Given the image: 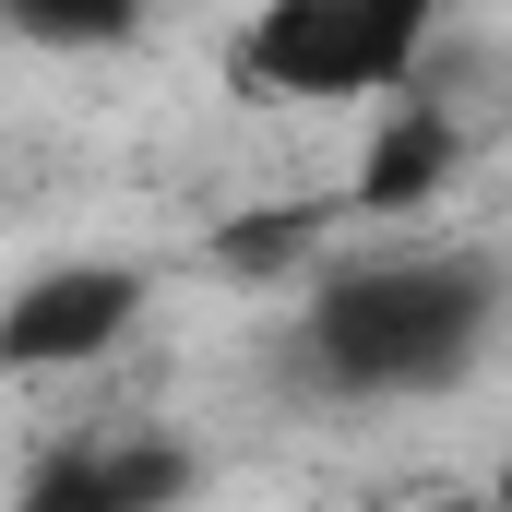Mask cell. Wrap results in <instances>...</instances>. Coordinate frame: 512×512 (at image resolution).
Masks as SVG:
<instances>
[{"label": "cell", "mask_w": 512, "mask_h": 512, "mask_svg": "<svg viewBox=\"0 0 512 512\" xmlns=\"http://www.w3.org/2000/svg\"><path fill=\"white\" fill-rule=\"evenodd\" d=\"M501 334V262L489 251H370L298 298V370L346 405L453 393Z\"/></svg>", "instance_id": "1"}, {"label": "cell", "mask_w": 512, "mask_h": 512, "mask_svg": "<svg viewBox=\"0 0 512 512\" xmlns=\"http://www.w3.org/2000/svg\"><path fill=\"white\" fill-rule=\"evenodd\" d=\"M453 0H262L227 36V84L251 108H393L429 84Z\"/></svg>", "instance_id": "2"}, {"label": "cell", "mask_w": 512, "mask_h": 512, "mask_svg": "<svg viewBox=\"0 0 512 512\" xmlns=\"http://www.w3.org/2000/svg\"><path fill=\"white\" fill-rule=\"evenodd\" d=\"M143 310H155V274H143V262H96V251H84V262H48V274L12 286V310H0V358H12V382L96 370Z\"/></svg>", "instance_id": "3"}, {"label": "cell", "mask_w": 512, "mask_h": 512, "mask_svg": "<svg viewBox=\"0 0 512 512\" xmlns=\"http://www.w3.org/2000/svg\"><path fill=\"white\" fill-rule=\"evenodd\" d=\"M191 441H167V429H72V441H48L36 465H24V489L12 512H179L191 501Z\"/></svg>", "instance_id": "4"}, {"label": "cell", "mask_w": 512, "mask_h": 512, "mask_svg": "<svg viewBox=\"0 0 512 512\" xmlns=\"http://www.w3.org/2000/svg\"><path fill=\"white\" fill-rule=\"evenodd\" d=\"M465 155H477V131L453 120L429 84L417 96H393V108H370V143H358V179H346V215H382V227H405V215H429L453 179H465Z\"/></svg>", "instance_id": "5"}, {"label": "cell", "mask_w": 512, "mask_h": 512, "mask_svg": "<svg viewBox=\"0 0 512 512\" xmlns=\"http://www.w3.org/2000/svg\"><path fill=\"white\" fill-rule=\"evenodd\" d=\"M334 215H346V191H334V203H274V215H239V227L215 239V262H227V274H251V286H274V274H310Z\"/></svg>", "instance_id": "6"}, {"label": "cell", "mask_w": 512, "mask_h": 512, "mask_svg": "<svg viewBox=\"0 0 512 512\" xmlns=\"http://www.w3.org/2000/svg\"><path fill=\"white\" fill-rule=\"evenodd\" d=\"M12 24L48 36V48H96V36H131L143 24V0H12Z\"/></svg>", "instance_id": "7"}, {"label": "cell", "mask_w": 512, "mask_h": 512, "mask_svg": "<svg viewBox=\"0 0 512 512\" xmlns=\"http://www.w3.org/2000/svg\"><path fill=\"white\" fill-rule=\"evenodd\" d=\"M429 512H501V501H429Z\"/></svg>", "instance_id": "8"}]
</instances>
